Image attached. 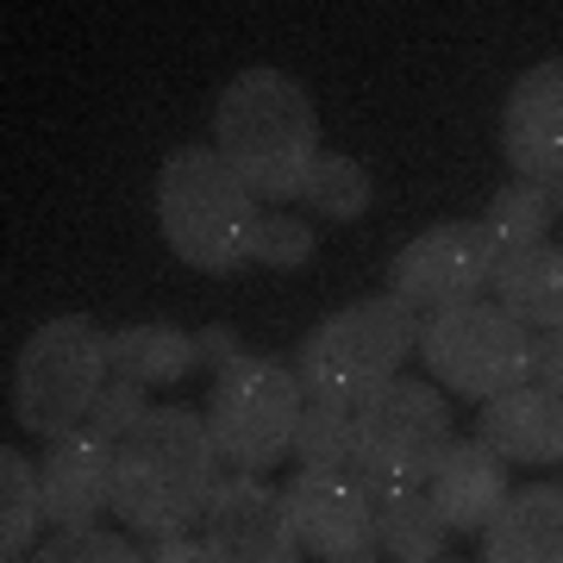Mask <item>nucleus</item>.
Masks as SVG:
<instances>
[{"label": "nucleus", "instance_id": "obj_1", "mask_svg": "<svg viewBox=\"0 0 563 563\" xmlns=\"http://www.w3.org/2000/svg\"><path fill=\"white\" fill-rule=\"evenodd\" d=\"M213 151L232 163V176L269 207L301 201L307 169L320 157V113L313 95L288 69H239L213 107Z\"/></svg>", "mask_w": 563, "mask_h": 563}, {"label": "nucleus", "instance_id": "obj_2", "mask_svg": "<svg viewBox=\"0 0 563 563\" xmlns=\"http://www.w3.org/2000/svg\"><path fill=\"white\" fill-rule=\"evenodd\" d=\"M213 432L207 413L195 407H151L132 439L113 451V514L139 539H181L188 526H201L213 501Z\"/></svg>", "mask_w": 563, "mask_h": 563}, {"label": "nucleus", "instance_id": "obj_3", "mask_svg": "<svg viewBox=\"0 0 563 563\" xmlns=\"http://www.w3.org/2000/svg\"><path fill=\"white\" fill-rule=\"evenodd\" d=\"M157 225L163 244L201 276H239L257 263L263 201L232 176L213 144H181L157 169Z\"/></svg>", "mask_w": 563, "mask_h": 563}, {"label": "nucleus", "instance_id": "obj_4", "mask_svg": "<svg viewBox=\"0 0 563 563\" xmlns=\"http://www.w3.org/2000/svg\"><path fill=\"white\" fill-rule=\"evenodd\" d=\"M420 313L395 295H369L357 307H339L332 320H320L295 351V376H301L307 401H339L357 407L376 388L401 376L413 351H420Z\"/></svg>", "mask_w": 563, "mask_h": 563}, {"label": "nucleus", "instance_id": "obj_5", "mask_svg": "<svg viewBox=\"0 0 563 563\" xmlns=\"http://www.w3.org/2000/svg\"><path fill=\"white\" fill-rule=\"evenodd\" d=\"M107 383H113V332L88 313H57L25 339L13 363V413L25 432L57 444L88 426Z\"/></svg>", "mask_w": 563, "mask_h": 563}, {"label": "nucleus", "instance_id": "obj_6", "mask_svg": "<svg viewBox=\"0 0 563 563\" xmlns=\"http://www.w3.org/2000/svg\"><path fill=\"white\" fill-rule=\"evenodd\" d=\"M451 444H457V426H451L444 395L432 383L395 376V383L376 388V395L357 401V413H351V476H357L369 495L426 488Z\"/></svg>", "mask_w": 563, "mask_h": 563}, {"label": "nucleus", "instance_id": "obj_7", "mask_svg": "<svg viewBox=\"0 0 563 563\" xmlns=\"http://www.w3.org/2000/svg\"><path fill=\"white\" fill-rule=\"evenodd\" d=\"M301 376L295 363L276 357H251L225 363L213 376V395H207V432H213V451L220 463H232L239 476H263L269 463L295 457V426H301Z\"/></svg>", "mask_w": 563, "mask_h": 563}, {"label": "nucleus", "instance_id": "obj_8", "mask_svg": "<svg viewBox=\"0 0 563 563\" xmlns=\"http://www.w3.org/2000/svg\"><path fill=\"white\" fill-rule=\"evenodd\" d=\"M420 363L463 401H501L532 383V332L495 301L444 307L420 325Z\"/></svg>", "mask_w": 563, "mask_h": 563}, {"label": "nucleus", "instance_id": "obj_9", "mask_svg": "<svg viewBox=\"0 0 563 563\" xmlns=\"http://www.w3.org/2000/svg\"><path fill=\"white\" fill-rule=\"evenodd\" d=\"M495 269H501V244L483 232V220H444L395 251L388 295L407 301L413 313L476 307L483 295H495Z\"/></svg>", "mask_w": 563, "mask_h": 563}, {"label": "nucleus", "instance_id": "obj_10", "mask_svg": "<svg viewBox=\"0 0 563 563\" xmlns=\"http://www.w3.org/2000/svg\"><path fill=\"white\" fill-rule=\"evenodd\" d=\"M288 526L307 558L320 563H369L383 551L376 539V495L351 470H295L282 488Z\"/></svg>", "mask_w": 563, "mask_h": 563}, {"label": "nucleus", "instance_id": "obj_11", "mask_svg": "<svg viewBox=\"0 0 563 563\" xmlns=\"http://www.w3.org/2000/svg\"><path fill=\"white\" fill-rule=\"evenodd\" d=\"M201 544L207 563H301V539L288 526L282 488H269L263 476H220L213 501L201 514Z\"/></svg>", "mask_w": 563, "mask_h": 563}, {"label": "nucleus", "instance_id": "obj_12", "mask_svg": "<svg viewBox=\"0 0 563 563\" xmlns=\"http://www.w3.org/2000/svg\"><path fill=\"white\" fill-rule=\"evenodd\" d=\"M501 151L520 181L563 176V57L532 63L501 107Z\"/></svg>", "mask_w": 563, "mask_h": 563}, {"label": "nucleus", "instance_id": "obj_13", "mask_svg": "<svg viewBox=\"0 0 563 563\" xmlns=\"http://www.w3.org/2000/svg\"><path fill=\"white\" fill-rule=\"evenodd\" d=\"M38 488H44V520L57 532L101 526V514L113 507V444L95 439L88 426L57 439L38 457Z\"/></svg>", "mask_w": 563, "mask_h": 563}, {"label": "nucleus", "instance_id": "obj_14", "mask_svg": "<svg viewBox=\"0 0 563 563\" xmlns=\"http://www.w3.org/2000/svg\"><path fill=\"white\" fill-rule=\"evenodd\" d=\"M426 495H432V507L444 514L451 532H483V526L507 507L514 483H507V463L495 457L483 439H457L444 451V463L432 470Z\"/></svg>", "mask_w": 563, "mask_h": 563}, {"label": "nucleus", "instance_id": "obj_15", "mask_svg": "<svg viewBox=\"0 0 563 563\" xmlns=\"http://www.w3.org/2000/svg\"><path fill=\"white\" fill-rule=\"evenodd\" d=\"M476 439L501 463H563V395L551 388H514L476 413Z\"/></svg>", "mask_w": 563, "mask_h": 563}, {"label": "nucleus", "instance_id": "obj_16", "mask_svg": "<svg viewBox=\"0 0 563 563\" xmlns=\"http://www.w3.org/2000/svg\"><path fill=\"white\" fill-rule=\"evenodd\" d=\"M483 563H563V488L532 483L483 526Z\"/></svg>", "mask_w": 563, "mask_h": 563}, {"label": "nucleus", "instance_id": "obj_17", "mask_svg": "<svg viewBox=\"0 0 563 563\" xmlns=\"http://www.w3.org/2000/svg\"><path fill=\"white\" fill-rule=\"evenodd\" d=\"M495 307L514 313L526 332L563 325V244H532V251L501 257V269H495Z\"/></svg>", "mask_w": 563, "mask_h": 563}, {"label": "nucleus", "instance_id": "obj_18", "mask_svg": "<svg viewBox=\"0 0 563 563\" xmlns=\"http://www.w3.org/2000/svg\"><path fill=\"white\" fill-rule=\"evenodd\" d=\"M195 363H201V344H195V332H181V325L139 320V325H120L113 332V376L120 383L163 388V383H181Z\"/></svg>", "mask_w": 563, "mask_h": 563}, {"label": "nucleus", "instance_id": "obj_19", "mask_svg": "<svg viewBox=\"0 0 563 563\" xmlns=\"http://www.w3.org/2000/svg\"><path fill=\"white\" fill-rule=\"evenodd\" d=\"M376 539L395 563H432L444 558L451 526L426 488H388V495H376Z\"/></svg>", "mask_w": 563, "mask_h": 563}, {"label": "nucleus", "instance_id": "obj_20", "mask_svg": "<svg viewBox=\"0 0 563 563\" xmlns=\"http://www.w3.org/2000/svg\"><path fill=\"white\" fill-rule=\"evenodd\" d=\"M44 488H38V463L20 457L13 444L0 451V563H25L38 558V532H44Z\"/></svg>", "mask_w": 563, "mask_h": 563}, {"label": "nucleus", "instance_id": "obj_21", "mask_svg": "<svg viewBox=\"0 0 563 563\" xmlns=\"http://www.w3.org/2000/svg\"><path fill=\"white\" fill-rule=\"evenodd\" d=\"M369 169H363L357 157H344V151H320L313 157V169H307V188H301V201L307 213H320V220L332 225H351L369 213Z\"/></svg>", "mask_w": 563, "mask_h": 563}, {"label": "nucleus", "instance_id": "obj_22", "mask_svg": "<svg viewBox=\"0 0 563 563\" xmlns=\"http://www.w3.org/2000/svg\"><path fill=\"white\" fill-rule=\"evenodd\" d=\"M551 220H558V213H551L539 181H507V188H495V201H488L483 232L501 244V257H514V251L551 244Z\"/></svg>", "mask_w": 563, "mask_h": 563}, {"label": "nucleus", "instance_id": "obj_23", "mask_svg": "<svg viewBox=\"0 0 563 563\" xmlns=\"http://www.w3.org/2000/svg\"><path fill=\"white\" fill-rule=\"evenodd\" d=\"M351 413L339 401H307L295 426V463L301 470H351Z\"/></svg>", "mask_w": 563, "mask_h": 563}, {"label": "nucleus", "instance_id": "obj_24", "mask_svg": "<svg viewBox=\"0 0 563 563\" xmlns=\"http://www.w3.org/2000/svg\"><path fill=\"white\" fill-rule=\"evenodd\" d=\"M313 220L301 213H263V232H257V263L263 269H282V276H295L313 263Z\"/></svg>", "mask_w": 563, "mask_h": 563}, {"label": "nucleus", "instance_id": "obj_25", "mask_svg": "<svg viewBox=\"0 0 563 563\" xmlns=\"http://www.w3.org/2000/svg\"><path fill=\"white\" fill-rule=\"evenodd\" d=\"M32 563H151L132 539L107 532V526H88V532H57L51 544H38Z\"/></svg>", "mask_w": 563, "mask_h": 563}, {"label": "nucleus", "instance_id": "obj_26", "mask_svg": "<svg viewBox=\"0 0 563 563\" xmlns=\"http://www.w3.org/2000/svg\"><path fill=\"white\" fill-rule=\"evenodd\" d=\"M144 395H151V388L120 383V376H113V383L101 388L95 413H88V432H95V439H107L113 451H120V439H132V432H139V420L151 413V401H144Z\"/></svg>", "mask_w": 563, "mask_h": 563}, {"label": "nucleus", "instance_id": "obj_27", "mask_svg": "<svg viewBox=\"0 0 563 563\" xmlns=\"http://www.w3.org/2000/svg\"><path fill=\"white\" fill-rule=\"evenodd\" d=\"M532 388H551V395H563V325H551V332H532Z\"/></svg>", "mask_w": 563, "mask_h": 563}, {"label": "nucleus", "instance_id": "obj_28", "mask_svg": "<svg viewBox=\"0 0 563 563\" xmlns=\"http://www.w3.org/2000/svg\"><path fill=\"white\" fill-rule=\"evenodd\" d=\"M195 344H201V357L207 363H239L244 351H239V332H232V325H207V332H195Z\"/></svg>", "mask_w": 563, "mask_h": 563}, {"label": "nucleus", "instance_id": "obj_29", "mask_svg": "<svg viewBox=\"0 0 563 563\" xmlns=\"http://www.w3.org/2000/svg\"><path fill=\"white\" fill-rule=\"evenodd\" d=\"M151 563H207V544L201 539H157V551H151Z\"/></svg>", "mask_w": 563, "mask_h": 563}, {"label": "nucleus", "instance_id": "obj_30", "mask_svg": "<svg viewBox=\"0 0 563 563\" xmlns=\"http://www.w3.org/2000/svg\"><path fill=\"white\" fill-rule=\"evenodd\" d=\"M544 201H551V213L563 220V176H558V181H544Z\"/></svg>", "mask_w": 563, "mask_h": 563}, {"label": "nucleus", "instance_id": "obj_31", "mask_svg": "<svg viewBox=\"0 0 563 563\" xmlns=\"http://www.w3.org/2000/svg\"><path fill=\"white\" fill-rule=\"evenodd\" d=\"M432 563H451V558H432Z\"/></svg>", "mask_w": 563, "mask_h": 563}]
</instances>
